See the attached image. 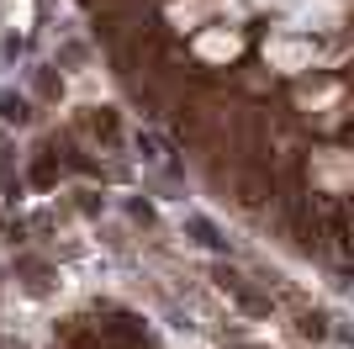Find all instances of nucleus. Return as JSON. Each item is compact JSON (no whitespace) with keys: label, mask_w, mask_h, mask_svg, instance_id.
<instances>
[{"label":"nucleus","mask_w":354,"mask_h":349,"mask_svg":"<svg viewBox=\"0 0 354 349\" xmlns=\"http://www.w3.org/2000/svg\"><path fill=\"white\" fill-rule=\"evenodd\" d=\"M80 127H85L95 143H106V148H117V143H122V122H117V111H111V106H90Z\"/></svg>","instance_id":"f257e3e1"},{"label":"nucleus","mask_w":354,"mask_h":349,"mask_svg":"<svg viewBox=\"0 0 354 349\" xmlns=\"http://www.w3.org/2000/svg\"><path fill=\"white\" fill-rule=\"evenodd\" d=\"M0 122H6V127H27L32 122V101L21 90H0Z\"/></svg>","instance_id":"f03ea898"},{"label":"nucleus","mask_w":354,"mask_h":349,"mask_svg":"<svg viewBox=\"0 0 354 349\" xmlns=\"http://www.w3.org/2000/svg\"><path fill=\"white\" fill-rule=\"evenodd\" d=\"M32 96H37V101H59V96H64V80L53 69H32Z\"/></svg>","instance_id":"7ed1b4c3"},{"label":"nucleus","mask_w":354,"mask_h":349,"mask_svg":"<svg viewBox=\"0 0 354 349\" xmlns=\"http://www.w3.org/2000/svg\"><path fill=\"white\" fill-rule=\"evenodd\" d=\"M185 233H196V244H207V249H222V233L207 217H185Z\"/></svg>","instance_id":"20e7f679"},{"label":"nucleus","mask_w":354,"mask_h":349,"mask_svg":"<svg viewBox=\"0 0 354 349\" xmlns=\"http://www.w3.org/2000/svg\"><path fill=\"white\" fill-rule=\"evenodd\" d=\"M21 53H27V43H21L16 32H6V37H0V58H6V64H16Z\"/></svg>","instance_id":"39448f33"},{"label":"nucleus","mask_w":354,"mask_h":349,"mask_svg":"<svg viewBox=\"0 0 354 349\" xmlns=\"http://www.w3.org/2000/svg\"><path fill=\"white\" fill-rule=\"evenodd\" d=\"M138 148H143V159H164V143H159V138H143V132H138Z\"/></svg>","instance_id":"423d86ee"},{"label":"nucleus","mask_w":354,"mask_h":349,"mask_svg":"<svg viewBox=\"0 0 354 349\" xmlns=\"http://www.w3.org/2000/svg\"><path fill=\"white\" fill-rule=\"evenodd\" d=\"M127 212H133V222H153V212H148V202H133V206H127Z\"/></svg>","instance_id":"0eeeda50"}]
</instances>
